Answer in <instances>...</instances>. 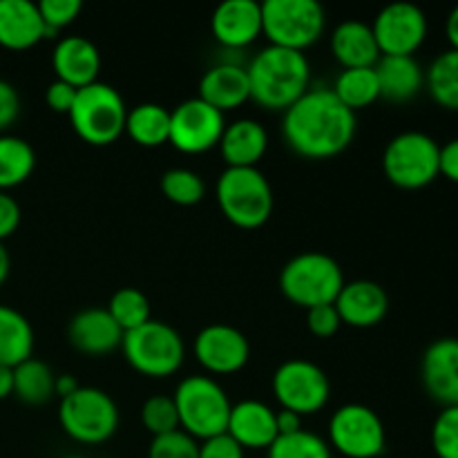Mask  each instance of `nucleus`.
Instances as JSON below:
<instances>
[{
  "mask_svg": "<svg viewBox=\"0 0 458 458\" xmlns=\"http://www.w3.org/2000/svg\"><path fill=\"white\" fill-rule=\"evenodd\" d=\"M79 387L81 385L74 376L61 374V376H56V383H54V396L65 398V396H70V394H74Z\"/></svg>",
  "mask_w": 458,
  "mask_h": 458,
  "instance_id": "obj_47",
  "label": "nucleus"
},
{
  "mask_svg": "<svg viewBox=\"0 0 458 458\" xmlns=\"http://www.w3.org/2000/svg\"><path fill=\"white\" fill-rule=\"evenodd\" d=\"M107 313H110L112 320L119 325V329L123 331V334L139 329V327L152 320L150 302H148V298L141 291L132 289V286H125V289L116 291V293L112 295Z\"/></svg>",
  "mask_w": 458,
  "mask_h": 458,
  "instance_id": "obj_33",
  "label": "nucleus"
},
{
  "mask_svg": "<svg viewBox=\"0 0 458 458\" xmlns=\"http://www.w3.org/2000/svg\"><path fill=\"white\" fill-rule=\"evenodd\" d=\"M179 414V429L195 441L226 434L233 403L222 385L210 376H191L179 383L173 396Z\"/></svg>",
  "mask_w": 458,
  "mask_h": 458,
  "instance_id": "obj_3",
  "label": "nucleus"
},
{
  "mask_svg": "<svg viewBox=\"0 0 458 458\" xmlns=\"http://www.w3.org/2000/svg\"><path fill=\"white\" fill-rule=\"evenodd\" d=\"M148 458H199V443L177 429V432L152 438Z\"/></svg>",
  "mask_w": 458,
  "mask_h": 458,
  "instance_id": "obj_39",
  "label": "nucleus"
},
{
  "mask_svg": "<svg viewBox=\"0 0 458 458\" xmlns=\"http://www.w3.org/2000/svg\"><path fill=\"white\" fill-rule=\"evenodd\" d=\"M21 206L9 192H0V242L12 237L21 226Z\"/></svg>",
  "mask_w": 458,
  "mask_h": 458,
  "instance_id": "obj_44",
  "label": "nucleus"
},
{
  "mask_svg": "<svg viewBox=\"0 0 458 458\" xmlns=\"http://www.w3.org/2000/svg\"><path fill=\"white\" fill-rule=\"evenodd\" d=\"M81 9H83L81 0H43V3H38V12L45 25V38H52L67 25H72L79 18Z\"/></svg>",
  "mask_w": 458,
  "mask_h": 458,
  "instance_id": "obj_38",
  "label": "nucleus"
},
{
  "mask_svg": "<svg viewBox=\"0 0 458 458\" xmlns=\"http://www.w3.org/2000/svg\"><path fill=\"white\" fill-rule=\"evenodd\" d=\"M219 210L237 228L264 226L273 213V191L258 168H226L215 186Z\"/></svg>",
  "mask_w": 458,
  "mask_h": 458,
  "instance_id": "obj_4",
  "label": "nucleus"
},
{
  "mask_svg": "<svg viewBox=\"0 0 458 458\" xmlns=\"http://www.w3.org/2000/svg\"><path fill=\"white\" fill-rule=\"evenodd\" d=\"M331 54L343 70L376 67L380 61V49L371 25L362 21H344L335 27L331 34Z\"/></svg>",
  "mask_w": 458,
  "mask_h": 458,
  "instance_id": "obj_25",
  "label": "nucleus"
},
{
  "mask_svg": "<svg viewBox=\"0 0 458 458\" xmlns=\"http://www.w3.org/2000/svg\"><path fill=\"white\" fill-rule=\"evenodd\" d=\"M13 396V369L0 365V401Z\"/></svg>",
  "mask_w": 458,
  "mask_h": 458,
  "instance_id": "obj_48",
  "label": "nucleus"
},
{
  "mask_svg": "<svg viewBox=\"0 0 458 458\" xmlns=\"http://www.w3.org/2000/svg\"><path fill=\"white\" fill-rule=\"evenodd\" d=\"M371 31L380 56H414L428 38V16L411 3H394L380 9Z\"/></svg>",
  "mask_w": 458,
  "mask_h": 458,
  "instance_id": "obj_14",
  "label": "nucleus"
},
{
  "mask_svg": "<svg viewBox=\"0 0 458 458\" xmlns=\"http://www.w3.org/2000/svg\"><path fill=\"white\" fill-rule=\"evenodd\" d=\"M226 119L199 97L179 103L170 112V141L183 155H201L219 146Z\"/></svg>",
  "mask_w": 458,
  "mask_h": 458,
  "instance_id": "obj_13",
  "label": "nucleus"
},
{
  "mask_svg": "<svg viewBox=\"0 0 458 458\" xmlns=\"http://www.w3.org/2000/svg\"><path fill=\"white\" fill-rule=\"evenodd\" d=\"M217 148L226 168H258L267 155L268 134L259 121L237 119L226 125Z\"/></svg>",
  "mask_w": 458,
  "mask_h": 458,
  "instance_id": "obj_24",
  "label": "nucleus"
},
{
  "mask_svg": "<svg viewBox=\"0 0 458 458\" xmlns=\"http://www.w3.org/2000/svg\"><path fill=\"white\" fill-rule=\"evenodd\" d=\"M425 88L441 107L458 112V49L441 52L425 72Z\"/></svg>",
  "mask_w": 458,
  "mask_h": 458,
  "instance_id": "obj_32",
  "label": "nucleus"
},
{
  "mask_svg": "<svg viewBox=\"0 0 458 458\" xmlns=\"http://www.w3.org/2000/svg\"><path fill=\"white\" fill-rule=\"evenodd\" d=\"M438 173L452 183H458V139H452L445 146H441L438 157Z\"/></svg>",
  "mask_w": 458,
  "mask_h": 458,
  "instance_id": "obj_45",
  "label": "nucleus"
},
{
  "mask_svg": "<svg viewBox=\"0 0 458 458\" xmlns=\"http://www.w3.org/2000/svg\"><path fill=\"white\" fill-rule=\"evenodd\" d=\"M215 40L226 49H244L262 36V3L226 0L210 18Z\"/></svg>",
  "mask_w": 458,
  "mask_h": 458,
  "instance_id": "obj_17",
  "label": "nucleus"
},
{
  "mask_svg": "<svg viewBox=\"0 0 458 458\" xmlns=\"http://www.w3.org/2000/svg\"><path fill=\"white\" fill-rule=\"evenodd\" d=\"M161 192L177 206H195L204 199L206 183L197 173L188 168H173L161 177Z\"/></svg>",
  "mask_w": 458,
  "mask_h": 458,
  "instance_id": "obj_35",
  "label": "nucleus"
},
{
  "mask_svg": "<svg viewBox=\"0 0 458 458\" xmlns=\"http://www.w3.org/2000/svg\"><path fill=\"white\" fill-rule=\"evenodd\" d=\"M9 271H12V259H9V253L7 249H4V244L0 242V286L7 282Z\"/></svg>",
  "mask_w": 458,
  "mask_h": 458,
  "instance_id": "obj_50",
  "label": "nucleus"
},
{
  "mask_svg": "<svg viewBox=\"0 0 458 458\" xmlns=\"http://www.w3.org/2000/svg\"><path fill=\"white\" fill-rule=\"evenodd\" d=\"M199 458H244V450L228 434L199 443Z\"/></svg>",
  "mask_w": 458,
  "mask_h": 458,
  "instance_id": "obj_43",
  "label": "nucleus"
},
{
  "mask_svg": "<svg viewBox=\"0 0 458 458\" xmlns=\"http://www.w3.org/2000/svg\"><path fill=\"white\" fill-rule=\"evenodd\" d=\"M54 383L56 376L43 360L30 358L13 367V396L25 405H45L54 396Z\"/></svg>",
  "mask_w": 458,
  "mask_h": 458,
  "instance_id": "obj_30",
  "label": "nucleus"
},
{
  "mask_svg": "<svg viewBox=\"0 0 458 458\" xmlns=\"http://www.w3.org/2000/svg\"><path fill=\"white\" fill-rule=\"evenodd\" d=\"M123 356L134 371L148 378H168L177 374L186 358V347L173 327L150 320L123 335Z\"/></svg>",
  "mask_w": 458,
  "mask_h": 458,
  "instance_id": "obj_8",
  "label": "nucleus"
},
{
  "mask_svg": "<svg viewBox=\"0 0 458 458\" xmlns=\"http://www.w3.org/2000/svg\"><path fill=\"white\" fill-rule=\"evenodd\" d=\"M21 114V97L12 83L0 79V134L16 123Z\"/></svg>",
  "mask_w": 458,
  "mask_h": 458,
  "instance_id": "obj_41",
  "label": "nucleus"
},
{
  "mask_svg": "<svg viewBox=\"0 0 458 458\" xmlns=\"http://www.w3.org/2000/svg\"><path fill=\"white\" fill-rule=\"evenodd\" d=\"M141 423L148 432L155 437L177 432L179 429V414L173 396H150L141 407Z\"/></svg>",
  "mask_w": 458,
  "mask_h": 458,
  "instance_id": "obj_36",
  "label": "nucleus"
},
{
  "mask_svg": "<svg viewBox=\"0 0 458 458\" xmlns=\"http://www.w3.org/2000/svg\"><path fill=\"white\" fill-rule=\"evenodd\" d=\"M432 447L438 458H458V407H443L432 425Z\"/></svg>",
  "mask_w": 458,
  "mask_h": 458,
  "instance_id": "obj_37",
  "label": "nucleus"
},
{
  "mask_svg": "<svg viewBox=\"0 0 458 458\" xmlns=\"http://www.w3.org/2000/svg\"><path fill=\"white\" fill-rule=\"evenodd\" d=\"M119 407L114 398L97 387H79L70 396L61 398L58 423L63 432L76 443L98 445L110 441L119 429Z\"/></svg>",
  "mask_w": 458,
  "mask_h": 458,
  "instance_id": "obj_7",
  "label": "nucleus"
},
{
  "mask_svg": "<svg viewBox=\"0 0 458 458\" xmlns=\"http://www.w3.org/2000/svg\"><path fill=\"white\" fill-rule=\"evenodd\" d=\"M425 392L443 407H458V338H438L420 362Z\"/></svg>",
  "mask_w": 458,
  "mask_h": 458,
  "instance_id": "obj_16",
  "label": "nucleus"
},
{
  "mask_svg": "<svg viewBox=\"0 0 458 458\" xmlns=\"http://www.w3.org/2000/svg\"><path fill=\"white\" fill-rule=\"evenodd\" d=\"M387 445L380 416L371 407L349 403L329 420V447L347 458H378Z\"/></svg>",
  "mask_w": 458,
  "mask_h": 458,
  "instance_id": "obj_12",
  "label": "nucleus"
},
{
  "mask_svg": "<svg viewBox=\"0 0 458 458\" xmlns=\"http://www.w3.org/2000/svg\"><path fill=\"white\" fill-rule=\"evenodd\" d=\"M125 134L141 148H159L170 141V110L159 103H141L128 110Z\"/></svg>",
  "mask_w": 458,
  "mask_h": 458,
  "instance_id": "obj_28",
  "label": "nucleus"
},
{
  "mask_svg": "<svg viewBox=\"0 0 458 458\" xmlns=\"http://www.w3.org/2000/svg\"><path fill=\"white\" fill-rule=\"evenodd\" d=\"M276 420H277V434H280V437L295 434L302 429V416L293 414V411H289V410L276 411Z\"/></svg>",
  "mask_w": 458,
  "mask_h": 458,
  "instance_id": "obj_46",
  "label": "nucleus"
},
{
  "mask_svg": "<svg viewBox=\"0 0 458 458\" xmlns=\"http://www.w3.org/2000/svg\"><path fill=\"white\" fill-rule=\"evenodd\" d=\"M65 458H81V456H65Z\"/></svg>",
  "mask_w": 458,
  "mask_h": 458,
  "instance_id": "obj_51",
  "label": "nucleus"
},
{
  "mask_svg": "<svg viewBox=\"0 0 458 458\" xmlns=\"http://www.w3.org/2000/svg\"><path fill=\"white\" fill-rule=\"evenodd\" d=\"M267 452V458H334L329 443L307 429L277 437Z\"/></svg>",
  "mask_w": 458,
  "mask_h": 458,
  "instance_id": "obj_34",
  "label": "nucleus"
},
{
  "mask_svg": "<svg viewBox=\"0 0 458 458\" xmlns=\"http://www.w3.org/2000/svg\"><path fill=\"white\" fill-rule=\"evenodd\" d=\"M52 67L56 79L81 89L97 83L101 72V54L92 40L83 36H65L56 43L52 54Z\"/></svg>",
  "mask_w": 458,
  "mask_h": 458,
  "instance_id": "obj_20",
  "label": "nucleus"
},
{
  "mask_svg": "<svg viewBox=\"0 0 458 458\" xmlns=\"http://www.w3.org/2000/svg\"><path fill=\"white\" fill-rule=\"evenodd\" d=\"M307 327L316 338H331L340 331L343 320H340L335 304H322V307L309 309L307 311Z\"/></svg>",
  "mask_w": 458,
  "mask_h": 458,
  "instance_id": "obj_40",
  "label": "nucleus"
},
{
  "mask_svg": "<svg viewBox=\"0 0 458 458\" xmlns=\"http://www.w3.org/2000/svg\"><path fill=\"white\" fill-rule=\"evenodd\" d=\"M74 132L89 146H110L125 132L128 107L123 97L107 83L81 88L70 110Z\"/></svg>",
  "mask_w": 458,
  "mask_h": 458,
  "instance_id": "obj_6",
  "label": "nucleus"
},
{
  "mask_svg": "<svg viewBox=\"0 0 458 458\" xmlns=\"http://www.w3.org/2000/svg\"><path fill=\"white\" fill-rule=\"evenodd\" d=\"M343 286L344 276L340 264L331 255L318 250L289 259L280 273L282 295L307 311L322 304H334Z\"/></svg>",
  "mask_w": 458,
  "mask_h": 458,
  "instance_id": "obj_5",
  "label": "nucleus"
},
{
  "mask_svg": "<svg viewBox=\"0 0 458 458\" xmlns=\"http://www.w3.org/2000/svg\"><path fill=\"white\" fill-rule=\"evenodd\" d=\"M380 98L394 103L411 101L425 85V72L414 56H380L376 63Z\"/></svg>",
  "mask_w": 458,
  "mask_h": 458,
  "instance_id": "obj_26",
  "label": "nucleus"
},
{
  "mask_svg": "<svg viewBox=\"0 0 458 458\" xmlns=\"http://www.w3.org/2000/svg\"><path fill=\"white\" fill-rule=\"evenodd\" d=\"M123 335L107 309H85L67 325V340L85 356H107L116 352L123 343Z\"/></svg>",
  "mask_w": 458,
  "mask_h": 458,
  "instance_id": "obj_19",
  "label": "nucleus"
},
{
  "mask_svg": "<svg viewBox=\"0 0 458 458\" xmlns=\"http://www.w3.org/2000/svg\"><path fill=\"white\" fill-rule=\"evenodd\" d=\"M331 92L335 94L344 107L352 112L369 107L380 98L378 76L374 67H356V70H343L335 79Z\"/></svg>",
  "mask_w": 458,
  "mask_h": 458,
  "instance_id": "obj_31",
  "label": "nucleus"
},
{
  "mask_svg": "<svg viewBox=\"0 0 458 458\" xmlns=\"http://www.w3.org/2000/svg\"><path fill=\"white\" fill-rule=\"evenodd\" d=\"M199 98L222 114L244 106L250 98L246 67L228 61L210 67L199 81Z\"/></svg>",
  "mask_w": 458,
  "mask_h": 458,
  "instance_id": "obj_22",
  "label": "nucleus"
},
{
  "mask_svg": "<svg viewBox=\"0 0 458 458\" xmlns=\"http://www.w3.org/2000/svg\"><path fill=\"white\" fill-rule=\"evenodd\" d=\"M445 36H447V40H450L452 49H458V4L452 9L450 16H447Z\"/></svg>",
  "mask_w": 458,
  "mask_h": 458,
  "instance_id": "obj_49",
  "label": "nucleus"
},
{
  "mask_svg": "<svg viewBox=\"0 0 458 458\" xmlns=\"http://www.w3.org/2000/svg\"><path fill=\"white\" fill-rule=\"evenodd\" d=\"M45 38L38 4L30 0H0V47L25 52Z\"/></svg>",
  "mask_w": 458,
  "mask_h": 458,
  "instance_id": "obj_23",
  "label": "nucleus"
},
{
  "mask_svg": "<svg viewBox=\"0 0 458 458\" xmlns=\"http://www.w3.org/2000/svg\"><path fill=\"white\" fill-rule=\"evenodd\" d=\"M334 304L343 325L356 327V329H369V327L380 325L389 313L387 291L378 282L371 280L344 282Z\"/></svg>",
  "mask_w": 458,
  "mask_h": 458,
  "instance_id": "obj_18",
  "label": "nucleus"
},
{
  "mask_svg": "<svg viewBox=\"0 0 458 458\" xmlns=\"http://www.w3.org/2000/svg\"><path fill=\"white\" fill-rule=\"evenodd\" d=\"M195 358L208 374L231 376L246 367L250 358V344L235 327L210 325L197 334Z\"/></svg>",
  "mask_w": 458,
  "mask_h": 458,
  "instance_id": "obj_15",
  "label": "nucleus"
},
{
  "mask_svg": "<svg viewBox=\"0 0 458 458\" xmlns=\"http://www.w3.org/2000/svg\"><path fill=\"white\" fill-rule=\"evenodd\" d=\"M226 434L242 450H268L277 434L276 411L262 401H242L233 405Z\"/></svg>",
  "mask_w": 458,
  "mask_h": 458,
  "instance_id": "obj_21",
  "label": "nucleus"
},
{
  "mask_svg": "<svg viewBox=\"0 0 458 458\" xmlns=\"http://www.w3.org/2000/svg\"><path fill=\"white\" fill-rule=\"evenodd\" d=\"M34 353V329L21 311L0 304V365L18 367Z\"/></svg>",
  "mask_w": 458,
  "mask_h": 458,
  "instance_id": "obj_27",
  "label": "nucleus"
},
{
  "mask_svg": "<svg viewBox=\"0 0 458 458\" xmlns=\"http://www.w3.org/2000/svg\"><path fill=\"white\" fill-rule=\"evenodd\" d=\"M438 157H441V146L429 134L403 132L385 148V177L403 191H420L441 174Z\"/></svg>",
  "mask_w": 458,
  "mask_h": 458,
  "instance_id": "obj_10",
  "label": "nucleus"
},
{
  "mask_svg": "<svg viewBox=\"0 0 458 458\" xmlns=\"http://www.w3.org/2000/svg\"><path fill=\"white\" fill-rule=\"evenodd\" d=\"M327 16L316 0H264L262 36L268 45L304 52L318 43L325 31Z\"/></svg>",
  "mask_w": 458,
  "mask_h": 458,
  "instance_id": "obj_9",
  "label": "nucleus"
},
{
  "mask_svg": "<svg viewBox=\"0 0 458 458\" xmlns=\"http://www.w3.org/2000/svg\"><path fill=\"white\" fill-rule=\"evenodd\" d=\"M273 396L282 410H289L304 419L325 410L331 396V385L316 362L293 358L282 362L273 374Z\"/></svg>",
  "mask_w": 458,
  "mask_h": 458,
  "instance_id": "obj_11",
  "label": "nucleus"
},
{
  "mask_svg": "<svg viewBox=\"0 0 458 458\" xmlns=\"http://www.w3.org/2000/svg\"><path fill=\"white\" fill-rule=\"evenodd\" d=\"M250 98L264 110L286 112L309 92L311 65L304 52L268 45L246 67Z\"/></svg>",
  "mask_w": 458,
  "mask_h": 458,
  "instance_id": "obj_2",
  "label": "nucleus"
},
{
  "mask_svg": "<svg viewBox=\"0 0 458 458\" xmlns=\"http://www.w3.org/2000/svg\"><path fill=\"white\" fill-rule=\"evenodd\" d=\"M76 94H79V89L56 79L54 83L47 85V89H45V103H47L54 112H58V114H70L72 106H74L76 101Z\"/></svg>",
  "mask_w": 458,
  "mask_h": 458,
  "instance_id": "obj_42",
  "label": "nucleus"
},
{
  "mask_svg": "<svg viewBox=\"0 0 458 458\" xmlns=\"http://www.w3.org/2000/svg\"><path fill=\"white\" fill-rule=\"evenodd\" d=\"M36 168V152L31 143L13 134H0V192L21 186Z\"/></svg>",
  "mask_w": 458,
  "mask_h": 458,
  "instance_id": "obj_29",
  "label": "nucleus"
},
{
  "mask_svg": "<svg viewBox=\"0 0 458 458\" xmlns=\"http://www.w3.org/2000/svg\"><path fill=\"white\" fill-rule=\"evenodd\" d=\"M282 134L295 155L331 159L353 143L356 112L344 107L331 88H313L284 112Z\"/></svg>",
  "mask_w": 458,
  "mask_h": 458,
  "instance_id": "obj_1",
  "label": "nucleus"
}]
</instances>
